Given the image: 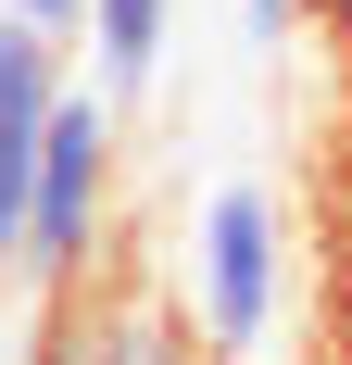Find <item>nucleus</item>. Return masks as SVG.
Segmentation results:
<instances>
[{
  "label": "nucleus",
  "mask_w": 352,
  "mask_h": 365,
  "mask_svg": "<svg viewBox=\"0 0 352 365\" xmlns=\"http://www.w3.org/2000/svg\"><path fill=\"white\" fill-rule=\"evenodd\" d=\"M189 328L214 365H252L289 328V215L264 177H227L189 215Z\"/></svg>",
  "instance_id": "obj_1"
},
{
  "label": "nucleus",
  "mask_w": 352,
  "mask_h": 365,
  "mask_svg": "<svg viewBox=\"0 0 352 365\" xmlns=\"http://www.w3.org/2000/svg\"><path fill=\"white\" fill-rule=\"evenodd\" d=\"M113 164H126V126H113V88H63L51 113V139H38V202H26V264L38 290L63 302L88 290V264H101V227H113Z\"/></svg>",
  "instance_id": "obj_2"
},
{
  "label": "nucleus",
  "mask_w": 352,
  "mask_h": 365,
  "mask_svg": "<svg viewBox=\"0 0 352 365\" xmlns=\"http://www.w3.org/2000/svg\"><path fill=\"white\" fill-rule=\"evenodd\" d=\"M63 26H26L0 13V277L26 264V202H38V139L63 113Z\"/></svg>",
  "instance_id": "obj_3"
},
{
  "label": "nucleus",
  "mask_w": 352,
  "mask_h": 365,
  "mask_svg": "<svg viewBox=\"0 0 352 365\" xmlns=\"http://www.w3.org/2000/svg\"><path fill=\"white\" fill-rule=\"evenodd\" d=\"M76 38H88V76L126 101V88H151V63L176 51V0H88Z\"/></svg>",
  "instance_id": "obj_4"
},
{
  "label": "nucleus",
  "mask_w": 352,
  "mask_h": 365,
  "mask_svg": "<svg viewBox=\"0 0 352 365\" xmlns=\"http://www.w3.org/2000/svg\"><path fill=\"white\" fill-rule=\"evenodd\" d=\"M289 26H302V0H239V38H252V51H289Z\"/></svg>",
  "instance_id": "obj_5"
},
{
  "label": "nucleus",
  "mask_w": 352,
  "mask_h": 365,
  "mask_svg": "<svg viewBox=\"0 0 352 365\" xmlns=\"http://www.w3.org/2000/svg\"><path fill=\"white\" fill-rule=\"evenodd\" d=\"M0 13H26V26H63V38H76V13H88V0H0Z\"/></svg>",
  "instance_id": "obj_6"
}]
</instances>
